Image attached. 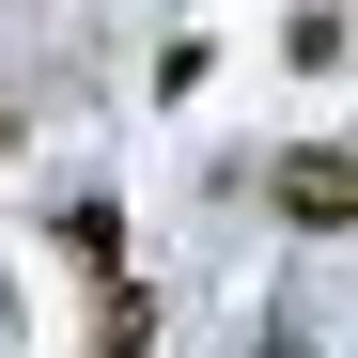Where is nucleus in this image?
<instances>
[{"mask_svg": "<svg viewBox=\"0 0 358 358\" xmlns=\"http://www.w3.org/2000/svg\"><path fill=\"white\" fill-rule=\"evenodd\" d=\"M265 218L280 234H358V141H280L265 156Z\"/></svg>", "mask_w": 358, "mask_h": 358, "instance_id": "nucleus-1", "label": "nucleus"}, {"mask_svg": "<svg viewBox=\"0 0 358 358\" xmlns=\"http://www.w3.org/2000/svg\"><path fill=\"white\" fill-rule=\"evenodd\" d=\"M0 156H16V109H0Z\"/></svg>", "mask_w": 358, "mask_h": 358, "instance_id": "nucleus-4", "label": "nucleus"}, {"mask_svg": "<svg viewBox=\"0 0 358 358\" xmlns=\"http://www.w3.org/2000/svg\"><path fill=\"white\" fill-rule=\"evenodd\" d=\"M47 250H63V265H78L94 296H125V203H94V187H78L63 218H47Z\"/></svg>", "mask_w": 358, "mask_h": 358, "instance_id": "nucleus-2", "label": "nucleus"}, {"mask_svg": "<svg viewBox=\"0 0 358 358\" xmlns=\"http://www.w3.org/2000/svg\"><path fill=\"white\" fill-rule=\"evenodd\" d=\"M94 358H156V296H141V280L109 296V312H94Z\"/></svg>", "mask_w": 358, "mask_h": 358, "instance_id": "nucleus-3", "label": "nucleus"}]
</instances>
